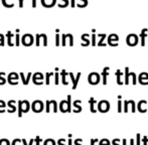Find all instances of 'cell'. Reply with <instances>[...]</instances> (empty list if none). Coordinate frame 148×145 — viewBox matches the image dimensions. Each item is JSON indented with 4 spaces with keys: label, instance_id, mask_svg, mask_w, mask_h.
Wrapping results in <instances>:
<instances>
[{
    "label": "cell",
    "instance_id": "obj_8",
    "mask_svg": "<svg viewBox=\"0 0 148 145\" xmlns=\"http://www.w3.org/2000/svg\"><path fill=\"white\" fill-rule=\"evenodd\" d=\"M136 145H141V135H140V133L136 134Z\"/></svg>",
    "mask_w": 148,
    "mask_h": 145
},
{
    "label": "cell",
    "instance_id": "obj_6",
    "mask_svg": "<svg viewBox=\"0 0 148 145\" xmlns=\"http://www.w3.org/2000/svg\"><path fill=\"white\" fill-rule=\"evenodd\" d=\"M129 104L131 105V112L135 113V111H136V109H135V102L133 100H130L129 101Z\"/></svg>",
    "mask_w": 148,
    "mask_h": 145
},
{
    "label": "cell",
    "instance_id": "obj_21",
    "mask_svg": "<svg viewBox=\"0 0 148 145\" xmlns=\"http://www.w3.org/2000/svg\"><path fill=\"white\" fill-rule=\"evenodd\" d=\"M72 143H73V142H72V139H69V145H72Z\"/></svg>",
    "mask_w": 148,
    "mask_h": 145
},
{
    "label": "cell",
    "instance_id": "obj_1",
    "mask_svg": "<svg viewBox=\"0 0 148 145\" xmlns=\"http://www.w3.org/2000/svg\"><path fill=\"white\" fill-rule=\"evenodd\" d=\"M98 110L101 113H106V112H108L110 110V103L106 100L99 102V104H98Z\"/></svg>",
    "mask_w": 148,
    "mask_h": 145
},
{
    "label": "cell",
    "instance_id": "obj_13",
    "mask_svg": "<svg viewBox=\"0 0 148 145\" xmlns=\"http://www.w3.org/2000/svg\"><path fill=\"white\" fill-rule=\"evenodd\" d=\"M71 96H68V112H71Z\"/></svg>",
    "mask_w": 148,
    "mask_h": 145
},
{
    "label": "cell",
    "instance_id": "obj_4",
    "mask_svg": "<svg viewBox=\"0 0 148 145\" xmlns=\"http://www.w3.org/2000/svg\"><path fill=\"white\" fill-rule=\"evenodd\" d=\"M90 109H91L92 113H96V109H95V104H96V100L94 98L90 99Z\"/></svg>",
    "mask_w": 148,
    "mask_h": 145
},
{
    "label": "cell",
    "instance_id": "obj_14",
    "mask_svg": "<svg viewBox=\"0 0 148 145\" xmlns=\"http://www.w3.org/2000/svg\"><path fill=\"white\" fill-rule=\"evenodd\" d=\"M148 144V137L147 136H144L143 137V145H147Z\"/></svg>",
    "mask_w": 148,
    "mask_h": 145
},
{
    "label": "cell",
    "instance_id": "obj_10",
    "mask_svg": "<svg viewBox=\"0 0 148 145\" xmlns=\"http://www.w3.org/2000/svg\"><path fill=\"white\" fill-rule=\"evenodd\" d=\"M128 105H129V101H124V113L128 112Z\"/></svg>",
    "mask_w": 148,
    "mask_h": 145
},
{
    "label": "cell",
    "instance_id": "obj_3",
    "mask_svg": "<svg viewBox=\"0 0 148 145\" xmlns=\"http://www.w3.org/2000/svg\"><path fill=\"white\" fill-rule=\"evenodd\" d=\"M99 81H100V77H98L97 74H95V77H93V75L89 77V82L91 84H97Z\"/></svg>",
    "mask_w": 148,
    "mask_h": 145
},
{
    "label": "cell",
    "instance_id": "obj_12",
    "mask_svg": "<svg viewBox=\"0 0 148 145\" xmlns=\"http://www.w3.org/2000/svg\"><path fill=\"white\" fill-rule=\"evenodd\" d=\"M22 102L21 101H20L19 102V113H18V116H19V117H21V115H22Z\"/></svg>",
    "mask_w": 148,
    "mask_h": 145
},
{
    "label": "cell",
    "instance_id": "obj_16",
    "mask_svg": "<svg viewBox=\"0 0 148 145\" xmlns=\"http://www.w3.org/2000/svg\"><path fill=\"white\" fill-rule=\"evenodd\" d=\"M119 141H120L119 139H114L112 141V143H113V145H119Z\"/></svg>",
    "mask_w": 148,
    "mask_h": 145
},
{
    "label": "cell",
    "instance_id": "obj_17",
    "mask_svg": "<svg viewBox=\"0 0 148 145\" xmlns=\"http://www.w3.org/2000/svg\"><path fill=\"white\" fill-rule=\"evenodd\" d=\"M96 142H99V139H91V145H95Z\"/></svg>",
    "mask_w": 148,
    "mask_h": 145
},
{
    "label": "cell",
    "instance_id": "obj_7",
    "mask_svg": "<svg viewBox=\"0 0 148 145\" xmlns=\"http://www.w3.org/2000/svg\"><path fill=\"white\" fill-rule=\"evenodd\" d=\"M108 70H109V69H108V68H107V69H105V70H104V72H103V75H104V81H103V84H104V85L107 84V78H106V77H107V75H108V72H107Z\"/></svg>",
    "mask_w": 148,
    "mask_h": 145
},
{
    "label": "cell",
    "instance_id": "obj_9",
    "mask_svg": "<svg viewBox=\"0 0 148 145\" xmlns=\"http://www.w3.org/2000/svg\"><path fill=\"white\" fill-rule=\"evenodd\" d=\"M100 145H111V143L108 139H102L100 141Z\"/></svg>",
    "mask_w": 148,
    "mask_h": 145
},
{
    "label": "cell",
    "instance_id": "obj_5",
    "mask_svg": "<svg viewBox=\"0 0 148 145\" xmlns=\"http://www.w3.org/2000/svg\"><path fill=\"white\" fill-rule=\"evenodd\" d=\"M79 104H81V101H75V102H74V106L78 108V113L82 111V107H81Z\"/></svg>",
    "mask_w": 148,
    "mask_h": 145
},
{
    "label": "cell",
    "instance_id": "obj_20",
    "mask_svg": "<svg viewBox=\"0 0 148 145\" xmlns=\"http://www.w3.org/2000/svg\"><path fill=\"white\" fill-rule=\"evenodd\" d=\"M35 140H36V142H37V145H39V141H40V139L38 138V136H37L36 139H35Z\"/></svg>",
    "mask_w": 148,
    "mask_h": 145
},
{
    "label": "cell",
    "instance_id": "obj_11",
    "mask_svg": "<svg viewBox=\"0 0 148 145\" xmlns=\"http://www.w3.org/2000/svg\"><path fill=\"white\" fill-rule=\"evenodd\" d=\"M118 112L119 113H121L122 112V101L119 99V101H118Z\"/></svg>",
    "mask_w": 148,
    "mask_h": 145
},
{
    "label": "cell",
    "instance_id": "obj_19",
    "mask_svg": "<svg viewBox=\"0 0 148 145\" xmlns=\"http://www.w3.org/2000/svg\"><path fill=\"white\" fill-rule=\"evenodd\" d=\"M130 145H135V141H134V139H130Z\"/></svg>",
    "mask_w": 148,
    "mask_h": 145
},
{
    "label": "cell",
    "instance_id": "obj_22",
    "mask_svg": "<svg viewBox=\"0 0 148 145\" xmlns=\"http://www.w3.org/2000/svg\"><path fill=\"white\" fill-rule=\"evenodd\" d=\"M126 139H123V145H126Z\"/></svg>",
    "mask_w": 148,
    "mask_h": 145
},
{
    "label": "cell",
    "instance_id": "obj_18",
    "mask_svg": "<svg viewBox=\"0 0 148 145\" xmlns=\"http://www.w3.org/2000/svg\"><path fill=\"white\" fill-rule=\"evenodd\" d=\"M82 142V139H77L76 141H75V145H81L80 143Z\"/></svg>",
    "mask_w": 148,
    "mask_h": 145
},
{
    "label": "cell",
    "instance_id": "obj_2",
    "mask_svg": "<svg viewBox=\"0 0 148 145\" xmlns=\"http://www.w3.org/2000/svg\"><path fill=\"white\" fill-rule=\"evenodd\" d=\"M137 109L139 110V112H141V113H145V112L147 111V102L144 100L140 101V102L138 103V105H137Z\"/></svg>",
    "mask_w": 148,
    "mask_h": 145
},
{
    "label": "cell",
    "instance_id": "obj_15",
    "mask_svg": "<svg viewBox=\"0 0 148 145\" xmlns=\"http://www.w3.org/2000/svg\"><path fill=\"white\" fill-rule=\"evenodd\" d=\"M131 76H132V79H133V84H136V77H135V74L134 72H131Z\"/></svg>",
    "mask_w": 148,
    "mask_h": 145
}]
</instances>
